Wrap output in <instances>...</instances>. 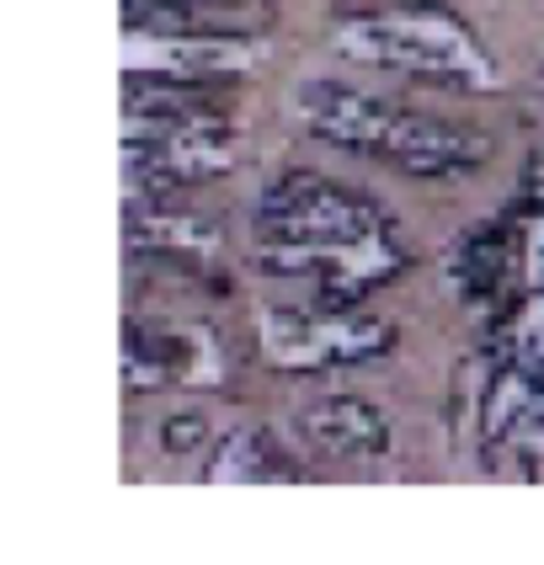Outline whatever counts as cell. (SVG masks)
I'll return each mask as SVG.
<instances>
[{"instance_id":"cell-1","label":"cell","mask_w":544,"mask_h":565,"mask_svg":"<svg viewBox=\"0 0 544 565\" xmlns=\"http://www.w3.org/2000/svg\"><path fill=\"white\" fill-rule=\"evenodd\" d=\"M267 256L273 267L310 273L331 294H363V282L395 267V241L384 235L374 209H363L352 192L320 182H288L262 209Z\"/></svg>"},{"instance_id":"cell-2","label":"cell","mask_w":544,"mask_h":565,"mask_svg":"<svg viewBox=\"0 0 544 565\" xmlns=\"http://www.w3.org/2000/svg\"><path fill=\"white\" fill-rule=\"evenodd\" d=\"M331 107H320L310 124L348 145V150H363V156H390L395 166H412V171H454V166H476L480 139H459L448 128H433L412 118V113H395V107H380L369 96L352 92H320Z\"/></svg>"},{"instance_id":"cell-3","label":"cell","mask_w":544,"mask_h":565,"mask_svg":"<svg viewBox=\"0 0 544 565\" xmlns=\"http://www.w3.org/2000/svg\"><path fill=\"white\" fill-rule=\"evenodd\" d=\"M188 128H192V124H182L177 145H160L156 156H188ZM192 156H198V166H203V171H209V166H224V150H220V145H214V150L203 145V150H192Z\"/></svg>"}]
</instances>
